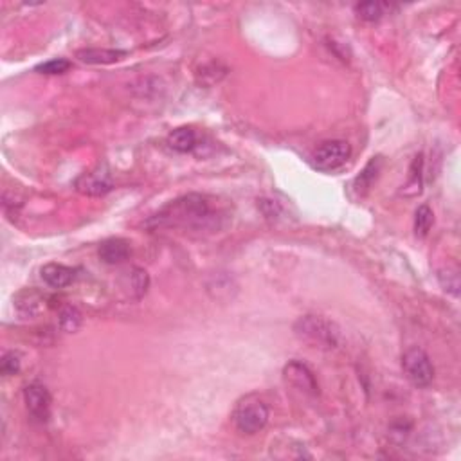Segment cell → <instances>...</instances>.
I'll return each mask as SVG.
<instances>
[{
	"mask_svg": "<svg viewBox=\"0 0 461 461\" xmlns=\"http://www.w3.org/2000/svg\"><path fill=\"white\" fill-rule=\"evenodd\" d=\"M209 199L199 193L184 195L160 209L148 222L150 227H182V229H204L211 222Z\"/></svg>",
	"mask_w": 461,
	"mask_h": 461,
	"instance_id": "cell-1",
	"label": "cell"
},
{
	"mask_svg": "<svg viewBox=\"0 0 461 461\" xmlns=\"http://www.w3.org/2000/svg\"><path fill=\"white\" fill-rule=\"evenodd\" d=\"M297 339L319 350H335L341 342V332L332 321L321 315H303L294 323Z\"/></svg>",
	"mask_w": 461,
	"mask_h": 461,
	"instance_id": "cell-2",
	"label": "cell"
},
{
	"mask_svg": "<svg viewBox=\"0 0 461 461\" xmlns=\"http://www.w3.org/2000/svg\"><path fill=\"white\" fill-rule=\"evenodd\" d=\"M269 408L260 396L247 395L236 403L233 411V421L236 429L244 435H256L269 424Z\"/></svg>",
	"mask_w": 461,
	"mask_h": 461,
	"instance_id": "cell-3",
	"label": "cell"
},
{
	"mask_svg": "<svg viewBox=\"0 0 461 461\" xmlns=\"http://www.w3.org/2000/svg\"><path fill=\"white\" fill-rule=\"evenodd\" d=\"M351 157L350 142L342 141V139H332V141H324L321 146L312 156V165L319 171H335L342 168Z\"/></svg>",
	"mask_w": 461,
	"mask_h": 461,
	"instance_id": "cell-4",
	"label": "cell"
},
{
	"mask_svg": "<svg viewBox=\"0 0 461 461\" xmlns=\"http://www.w3.org/2000/svg\"><path fill=\"white\" fill-rule=\"evenodd\" d=\"M402 368L412 386L427 387L435 378V366L421 348H409L402 357Z\"/></svg>",
	"mask_w": 461,
	"mask_h": 461,
	"instance_id": "cell-5",
	"label": "cell"
},
{
	"mask_svg": "<svg viewBox=\"0 0 461 461\" xmlns=\"http://www.w3.org/2000/svg\"><path fill=\"white\" fill-rule=\"evenodd\" d=\"M283 378L287 380V384L296 387L297 391H301L303 395H319V384L315 380V375L301 360H290L283 368Z\"/></svg>",
	"mask_w": 461,
	"mask_h": 461,
	"instance_id": "cell-6",
	"label": "cell"
},
{
	"mask_svg": "<svg viewBox=\"0 0 461 461\" xmlns=\"http://www.w3.org/2000/svg\"><path fill=\"white\" fill-rule=\"evenodd\" d=\"M24 400H26V408L35 420L47 421L51 417V393L49 389L40 384V382H33L24 389Z\"/></svg>",
	"mask_w": 461,
	"mask_h": 461,
	"instance_id": "cell-7",
	"label": "cell"
},
{
	"mask_svg": "<svg viewBox=\"0 0 461 461\" xmlns=\"http://www.w3.org/2000/svg\"><path fill=\"white\" fill-rule=\"evenodd\" d=\"M114 182H112V175L108 171L107 166H99L98 169H94L90 173H83L81 177L76 181V190L83 193V195L90 196H101L112 190Z\"/></svg>",
	"mask_w": 461,
	"mask_h": 461,
	"instance_id": "cell-8",
	"label": "cell"
},
{
	"mask_svg": "<svg viewBox=\"0 0 461 461\" xmlns=\"http://www.w3.org/2000/svg\"><path fill=\"white\" fill-rule=\"evenodd\" d=\"M42 280L51 288H65L74 281L76 271L71 267L62 265V263H47L40 271Z\"/></svg>",
	"mask_w": 461,
	"mask_h": 461,
	"instance_id": "cell-9",
	"label": "cell"
},
{
	"mask_svg": "<svg viewBox=\"0 0 461 461\" xmlns=\"http://www.w3.org/2000/svg\"><path fill=\"white\" fill-rule=\"evenodd\" d=\"M98 254L103 263L107 265H119L130 256V245L123 238L105 240L98 249Z\"/></svg>",
	"mask_w": 461,
	"mask_h": 461,
	"instance_id": "cell-10",
	"label": "cell"
},
{
	"mask_svg": "<svg viewBox=\"0 0 461 461\" xmlns=\"http://www.w3.org/2000/svg\"><path fill=\"white\" fill-rule=\"evenodd\" d=\"M126 54V51L121 49H81L76 53V58L87 65H110L121 62Z\"/></svg>",
	"mask_w": 461,
	"mask_h": 461,
	"instance_id": "cell-11",
	"label": "cell"
},
{
	"mask_svg": "<svg viewBox=\"0 0 461 461\" xmlns=\"http://www.w3.org/2000/svg\"><path fill=\"white\" fill-rule=\"evenodd\" d=\"M168 144L171 150L178 151V153H187L193 151L196 146V133L187 126L173 130L168 135Z\"/></svg>",
	"mask_w": 461,
	"mask_h": 461,
	"instance_id": "cell-12",
	"label": "cell"
},
{
	"mask_svg": "<svg viewBox=\"0 0 461 461\" xmlns=\"http://www.w3.org/2000/svg\"><path fill=\"white\" fill-rule=\"evenodd\" d=\"M380 168H382V157H373L368 165H366V168L360 171L359 177L355 178L353 187L359 195H364V193L371 187V184L375 182V178L378 177V171H380Z\"/></svg>",
	"mask_w": 461,
	"mask_h": 461,
	"instance_id": "cell-13",
	"label": "cell"
},
{
	"mask_svg": "<svg viewBox=\"0 0 461 461\" xmlns=\"http://www.w3.org/2000/svg\"><path fill=\"white\" fill-rule=\"evenodd\" d=\"M42 303H44V296L36 290H24L15 297V305H17L18 312L26 317L38 314L42 310Z\"/></svg>",
	"mask_w": 461,
	"mask_h": 461,
	"instance_id": "cell-14",
	"label": "cell"
},
{
	"mask_svg": "<svg viewBox=\"0 0 461 461\" xmlns=\"http://www.w3.org/2000/svg\"><path fill=\"white\" fill-rule=\"evenodd\" d=\"M421 168H424V156L418 153V156L414 157V160H412L411 169H409V181L402 191L403 195H408V196L420 195L421 193Z\"/></svg>",
	"mask_w": 461,
	"mask_h": 461,
	"instance_id": "cell-15",
	"label": "cell"
},
{
	"mask_svg": "<svg viewBox=\"0 0 461 461\" xmlns=\"http://www.w3.org/2000/svg\"><path fill=\"white\" fill-rule=\"evenodd\" d=\"M128 281H130V290L133 292L135 299H141L146 294L148 287H150V276L144 269L139 267H132L128 271Z\"/></svg>",
	"mask_w": 461,
	"mask_h": 461,
	"instance_id": "cell-16",
	"label": "cell"
},
{
	"mask_svg": "<svg viewBox=\"0 0 461 461\" xmlns=\"http://www.w3.org/2000/svg\"><path fill=\"white\" fill-rule=\"evenodd\" d=\"M81 321H83L81 319V314L76 310L74 306H65V308H62L60 315H58V324H60V328L67 333L80 330Z\"/></svg>",
	"mask_w": 461,
	"mask_h": 461,
	"instance_id": "cell-17",
	"label": "cell"
},
{
	"mask_svg": "<svg viewBox=\"0 0 461 461\" xmlns=\"http://www.w3.org/2000/svg\"><path fill=\"white\" fill-rule=\"evenodd\" d=\"M433 222H435V215H433L429 206H420L414 213V233H417V236L426 238L429 235L430 227H433Z\"/></svg>",
	"mask_w": 461,
	"mask_h": 461,
	"instance_id": "cell-18",
	"label": "cell"
},
{
	"mask_svg": "<svg viewBox=\"0 0 461 461\" xmlns=\"http://www.w3.org/2000/svg\"><path fill=\"white\" fill-rule=\"evenodd\" d=\"M224 76H226V69H220L218 63H209V65H204L196 72V80H199V83L211 87V85L222 80Z\"/></svg>",
	"mask_w": 461,
	"mask_h": 461,
	"instance_id": "cell-19",
	"label": "cell"
},
{
	"mask_svg": "<svg viewBox=\"0 0 461 461\" xmlns=\"http://www.w3.org/2000/svg\"><path fill=\"white\" fill-rule=\"evenodd\" d=\"M355 13L366 22H377L384 15V6L378 2H362V4L355 6Z\"/></svg>",
	"mask_w": 461,
	"mask_h": 461,
	"instance_id": "cell-20",
	"label": "cell"
},
{
	"mask_svg": "<svg viewBox=\"0 0 461 461\" xmlns=\"http://www.w3.org/2000/svg\"><path fill=\"white\" fill-rule=\"evenodd\" d=\"M439 283L444 287L445 292L453 294V296H460V274L456 269H447V271L439 272Z\"/></svg>",
	"mask_w": 461,
	"mask_h": 461,
	"instance_id": "cell-21",
	"label": "cell"
},
{
	"mask_svg": "<svg viewBox=\"0 0 461 461\" xmlns=\"http://www.w3.org/2000/svg\"><path fill=\"white\" fill-rule=\"evenodd\" d=\"M71 69V62L65 60V58H54V60H49V62L42 63V65L36 67V71L40 72V74H63Z\"/></svg>",
	"mask_w": 461,
	"mask_h": 461,
	"instance_id": "cell-22",
	"label": "cell"
},
{
	"mask_svg": "<svg viewBox=\"0 0 461 461\" xmlns=\"http://www.w3.org/2000/svg\"><path fill=\"white\" fill-rule=\"evenodd\" d=\"M20 355L17 351H8V353L2 357L0 360V373L4 375V377H11V375H17L20 371Z\"/></svg>",
	"mask_w": 461,
	"mask_h": 461,
	"instance_id": "cell-23",
	"label": "cell"
}]
</instances>
